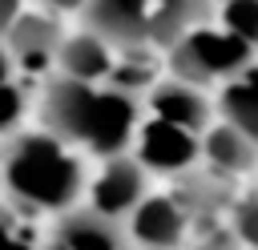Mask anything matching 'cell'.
<instances>
[{
    "label": "cell",
    "mask_w": 258,
    "mask_h": 250,
    "mask_svg": "<svg viewBox=\"0 0 258 250\" xmlns=\"http://www.w3.org/2000/svg\"><path fill=\"white\" fill-rule=\"evenodd\" d=\"M117 52H121V48H117L109 36L85 28V32H77V36H64L56 69H60L64 77H73V81L105 85L109 73H113V65H117Z\"/></svg>",
    "instance_id": "cell-11"
},
{
    "label": "cell",
    "mask_w": 258,
    "mask_h": 250,
    "mask_svg": "<svg viewBox=\"0 0 258 250\" xmlns=\"http://www.w3.org/2000/svg\"><path fill=\"white\" fill-rule=\"evenodd\" d=\"M165 65L173 77L206 89L214 81H234L238 73H246L254 65V48L226 24H198L165 52Z\"/></svg>",
    "instance_id": "cell-3"
},
{
    "label": "cell",
    "mask_w": 258,
    "mask_h": 250,
    "mask_svg": "<svg viewBox=\"0 0 258 250\" xmlns=\"http://www.w3.org/2000/svg\"><path fill=\"white\" fill-rule=\"evenodd\" d=\"M234 238H242L250 250H258V190H250L234 202Z\"/></svg>",
    "instance_id": "cell-18"
},
{
    "label": "cell",
    "mask_w": 258,
    "mask_h": 250,
    "mask_svg": "<svg viewBox=\"0 0 258 250\" xmlns=\"http://www.w3.org/2000/svg\"><path fill=\"white\" fill-rule=\"evenodd\" d=\"M52 238H60L73 250H137L129 226H121L117 218H109L93 206H73L69 214H60Z\"/></svg>",
    "instance_id": "cell-9"
},
{
    "label": "cell",
    "mask_w": 258,
    "mask_h": 250,
    "mask_svg": "<svg viewBox=\"0 0 258 250\" xmlns=\"http://www.w3.org/2000/svg\"><path fill=\"white\" fill-rule=\"evenodd\" d=\"M28 8H32V4H28ZM28 8H24V0H0V24H4V28H12Z\"/></svg>",
    "instance_id": "cell-19"
},
{
    "label": "cell",
    "mask_w": 258,
    "mask_h": 250,
    "mask_svg": "<svg viewBox=\"0 0 258 250\" xmlns=\"http://www.w3.org/2000/svg\"><path fill=\"white\" fill-rule=\"evenodd\" d=\"M149 173H189L198 161H202V133L194 129H181L173 121H161V117H149L141 121L137 129V153H133Z\"/></svg>",
    "instance_id": "cell-5"
},
{
    "label": "cell",
    "mask_w": 258,
    "mask_h": 250,
    "mask_svg": "<svg viewBox=\"0 0 258 250\" xmlns=\"http://www.w3.org/2000/svg\"><path fill=\"white\" fill-rule=\"evenodd\" d=\"M60 24L48 12H24L12 28H4V69H16L24 77H40L48 65L60 60Z\"/></svg>",
    "instance_id": "cell-4"
},
{
    "label": "cell",
    "mask_w": 258,
    "mask_h": 250,
    "mask_svg": "<svg viewBox=\"0 0 258 250\" xmlns=\"http://www.w3.org/2000/svg\"><path fill=\"white\" fill-rule=\"evenodd\" d=\"M202 165L214 177H242V173L258 169V145L230 121L210 125L202 133Z\"/></svg>",
    "instance_id": "cell-12"
},
{
    "label": "cell",
    "mask_w": 258,
    "mask_h": 250,
    "mask_svg": "<svg viewBox=\"0 0 258 250\" xmlns=\"http://www.w3.org/2000/svg\"><path fill=\"white\" fill-rule=\"evenodd\" d=\"M44 250H73V246H64L60 238H48V242H44Z\"/></svg>",
    "instance_id": "cell-22"
},
{
    "label": "cell",
    "mask_w": 258,
    "mask_h": 250,
    "mask_svg": "<svg viewBox=\"0 0 258 250\" xmlns=\"http://www.w3.org/2000/svg\"><path fill=\"white\" fill-rule=\"evenodd\" d=\"M4 194L28 214H69L85 190V169L52 129H20L4 137Z\"/></svg>",
    "instance_id": "cell-2"
},
{
    "label": "cell",
    "mask_w": 258,
    "mask_h": 250,
    "mask_svg": "<svg viewBox=\"0 0 258 250\" xmlns=\"http://www.w3.org/2000/svg\"><path fill=\"white\" fill-rule=\"evenodd\" d=\"M28 109H32V77H24L16 69H4V113H0L4 137H12V133L24 129Z\"/></svg>",
    "instance_id": "cell-16"
},
{
    "label": "cell",
    "mask_w": 258,
    "mask_h": 250,
    "mask_svg": "<svg viewBox=\"0 0 258 250\" xmlns=\"http://www.w3.org/2000/svg\"><path fill=\"white\" fill-rule=\"evenodd\" d=\"M210 0H149V44L153 48H173L189 28L206 24Z\"/></svg>",
    "instance_id": "cell-13"
},
{
    "label": "cell",
    "mask_w": 258,
    "mask_h": 250,
    "mask_svg": "<svg viewBox=\"0 0 258 250\" xmlns=\"http://www.w3.org/2000/svg\"><path fill=\"white\" fill-rule=\"evenodd\" d=\"M218 20L242 36L250 48H258V0H222L218 4Z\"/></svg>",
    "instance_id": "cell-17"
},
{
    "label": "cell",
    "mask_w": 258,
    "mask_h": 250,
    "mask_svg": "<svg viewBox=\"0 0 258 250\" xmlns=\"http://www.w3.org/2000/svg\"><path fill=\"white\" fill-rule=\"evenodd\" d=\"M189 250H234L230 242H222V238H202V242H194Z\"/></svg>",
    "instance_id": "cell-21"
},
{
    "label": "cell",
    "mask_w": 258,
    "mask_h": 250,
    "mask_svg": "<svg viewBox=\"0 0 258 250\" xmlns=\"http://www.w3.org/2000/svg\"><path fill=\"white\" fill-rule=\"evenodd\" d=\"M40 4H48L52 12H77V8H85L89 0H40Z\"/></svg>",
    "instance_id": "cell-20"
},
{
    "label": "cell",
    "mask_w": 258,
    "mask_h": 250,
    "mask_svg": "<svg viewBox=\"0 0 258 250\" xmlns=\"http://www.w3.org/2000/svg\"><path fill=\"white\" fill-rule=\"evenodd\" d=\"M85 24L109 36L117 48H153L149 44V0H89Z\"/></svg>",
    "instance_id": "cell-8"
},
{
    "label": "cell",
    "mask_w": 258,
    "mask_h": 250,
    "mask_svg": "<svg viewBox=\"0 0 258 250\" xmlns=\"http://www.w3.org/2000/svg\"><path fill=\"white\" fill-rule=\"evenodd\" d=\"M189 210L173 194H149L133 214H129V234L141 250H177L189 230Z\"/></svg>",
    "instance_id": "cell-7"
},
{
    "label": "cell",
    "mask_w": 258,
    "mask_h": 250,
    "mask_svg": "<svg viewBox=\"0 0 258 250\" xmlns=\"http://www.w3.org/2000/svg\"><path fill=\"white\" fill-rule=\"evenodd\" d=\"M218 105H222V121L238 125L258 145V65H250L246 73H238L234 81H226Z\"/></svg>",
    "instance_id": "cell-14"
},
{
    "label": "cell",
    "mask_w": 258,
    "mask_h": 250,
    "mask_svg": "<svg viewBox=\"0 0 258 250\" xmlns=\"http://www.w3.org/2000/svg\"><path fill=\"white\" fill-rule=\"evenodd\" d=\"M145 105H149V117L173 121V125H181V129H194V133H206V129H210V101H206L202 85H189V81H181V77L157 81V85L145 93Z\"/></svg>",
    "instance_id": "cell-10"
},
{
    "label": "cell",
    "mask_w": 258,
    "mask_h": 250,
    "mask_svg": "<svg viewBox=\"0 0 258 250\" xmlns=\"http://www.w3.org/2000/svg\"><path fill=\"white\" fill-rule=\"evenodd\" d=\"M145 177H149V169L137 157H129V153L105 157L101 173L89 181V206L109 214V218H117V222H129V214L149 198Z\"/></svg>",
    "instance_id": "cell-6"
},
{
    "label": "cell",
    "mask_w": 258,
    "mask_h": 250,
    "mask_svg": "<svg viewBox=\"0 0 258 250\" xmlns=\"http://www.w3.org/2000/svg\"><path fill=\"white\" fill-rule=\"evenodd\" d=\"M157 81H161V73H157V48H121L105 85L137 97V93H149Z\"/></svg>",
    "instance_id": "cell-15"
},
{
    "label": "cell",
    "mask_w": 258,
    "mask_h": 250,
    "mask_svg": "<svg viewBox=\"0 0 258 250\" xmlns=\"http://www.w3.org/2000/svg\"><path fill=\"white\" fill-rule=\"evenodd\" d=\"M40 117L44 129H52L64 141L85 145L93 157H117L137 141L141 129V109L137 97L113 89V85H89L73 77H52L40 97Z\"/></svg>",
    "instance_id": "cell-1"
}]
</instances>
